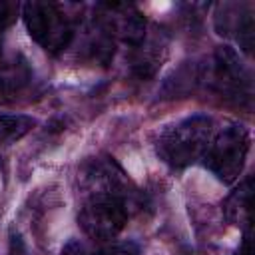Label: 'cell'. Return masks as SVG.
Listing matches in <instances>:
<instances>
[{
	"label": "cell",
	"instance_id": "cell-9",
	"mask_svg": "<svg viewBox=\"0 0 255 255\" xmlns=\"http://www.w3.org/2000/svg\"><path fill=\"white\" fill-rule=\"evenodd\" d=\"M251 177H247L223 203V211L229 223L237 227H245V231L251 229V197H253V185Z\"/></svg>",
	"mask_w": 255,
	"mask_h": 255
},
{
	"label": "cell",
	"instance_id": "cell-6",
	"mask_svg": "<svg viewBox=\"0 0 255 255\" xmlns=\"http://www.w3.org/2000/svg\"><path fill=\"white\" fill-rule=\"evenodd\" d=\"M100 14L96 20L110 32L112 38H120L126 44L139 46L145 36V18L143 14L131 6L122 2L112 4H98Z\"/></svg>",
	"mask_w": 255,
	"mask_h": 255
},
{
	"label": "cell",
	"instance_id": "cell-3",
	"mask_svg": "<svg viewBox=\"0 0 255 255\" xmlns=\"http://www.w3.org/2000/svg\"><path fill=\"white\" fill-rule=\"evenodd\" d=\"M22 18L28 28V34L50 54L66 50L76 32L66 8L56 2H24Z\"/></svg>",
	"mask_w": 255,
	"mask_h": 255
},
{
	"label": "cell",
	"instance_id": "cell-14",
	"mask_svg": "<svg viewBox=\"0 0 255 255\" xmlns=\"http://www.w3.org/2000/svg\"><path fill=\"white\" fill-rule=\"evenodd\" d=\"M8 255H28L26 245L22 241V237L18 233H10V247H8Z\"/></svg>",
	"mask_w": 255,
	"mask_h": 255
},
{
	"label": "cell",
	"instance_id": "cell-7",
	"mask_svg": "<svg viewBox=\"0 0 255 255\" xmlns=\"http://www.w3.org/2000/svg\"><path fill=\"white\" fill-rule=\"evenodd\" d=\"M32 84V68L22 56H0V104L16 102Z\"/></svg>",
	"mask_w": 255,
	"mask_h": 255
},
{
	"label": "cell",
	"instance_id": "cell-1",
	"mask_svg": "<svg viewBox=\"0 0 255 255\" xmlns=\"http://www.w3.org/2000/svg\"><path fill=\"white\" fill-rule=\"evenodd\" d=\"M82 207L78 223L90 239L110 241L126 227L133 189L122 167L110 157H98L80 173Z\"/></svg>",
	"mask_w": 255,
	"mask_h": 255
},
{
	"label": "cell",
	"instance_id": "cell-12",
	"mask_svg": "<svg viewBox=\"0 0 255 255\" xmlns=\"http://www.w3.org/2000/svg\"><path fill=\"white\" fill-rule=\"evenodd\" d=\"M16 10L18 6L12 4V2H6V0H0V46H2V36L4 32L8 30V26L14 22L16 18Z\"/></svg>",
	"mask_w": 255,
	"mask_h": 255
},
{
	"label": "cell",
	"instance_id": "cell-5",
	"mask_svg": "<svg viewBox=\"0 0 255 255\" xmlns=\"http://www.w3.org/2000/svg\"><path fill=\"white\" fill-rule=\"evenodd\" d=\"M209 86L227 102L245 106L251 102V76L237 52L229 46L215 50L211 70H207Z\"/></svg>",
	"mask_w": 255,
	"mask_h": 255
},
{
	"label": "cell",
	"instance_id": "cell-10",
	"mask_svg": "<svg viewBox=\"0 0 255 255\" xmlns=\"http://www.w3.org/2000/svg\"><path fill=\"white\" fill-rule=\"evenodd\" d=\"M36 120L24 114H0V143H14L22 139L32 128Z\"/></svg>",
	"mask_w": 255,
	"mask_h": 255
},
{
	"label": "cell",
	"instance_id": "cell-13",
	"mask_svg": "<svg viewBox=\"0 0 255 255\" xmlns=\"http://www.w3.org/2000/svg\"><path fill=\"white\" fill-rule=\"evenodd\" d=\"M92 255H139V251H137V247L133 243L126 241V243L108 245V247H104V249H100V251H96Z\"/></svg>",
	"mask_w": 255,
	"mask_h": 255
},
{
	"label": "cell",
	"instance_id": "cell-15",
	"mask_svg": "<svg viewBox=\"0 0 255 255\" xmlns=\"http://www.w3.org/2000/svg\"><path fill=\"white\" fill-rule=\"evenodd\" d=\"M60 255H86V251H84V247H82L80 243L72 241V243H68V245L62 249Z\"/></svg>",
	"mask_w": 255,
	"mask_h": 255
},
{
	"label": "cell",
	"instance_id": "cell-11",
	"mask_svg": "<svg viewBox=\"0 0 255 255\" xmlns=\"http://www.w3.org/2000/svg\"><path fill=\"white\" fill-rule=\"evenodd\" d=\"M163 52H165V48H163L161 42H159V44H157V40L147 42V44H145L143 48H139V50L135 52V56H133V72H135L139 78H149V76H153V72L157 70V66H159L161 58H163Z\"/></svg>",
	"mask_w": 255,
	"mask_h": 255
},
{
	"label": "cell",
	"instance_id": "cell-8",
	"mask_svg": "<svg viewBox=\"0 0 255 255\" xmlns=\"http://www.w3.org/2000/svg\"><path fill=\"white\" fill-rule=\"evenodd\" d=\"M221 12L217 14V22L223 20L219 26V34H231L241 44L245 52L251 50L253 44V18H251V4H223L219 6Z\"/></svg>",
	"mask_w": 255,
	"mask_h": 255
},
{
	"label": "cell",
	"instance_id": "cell-4",
	"mask_svg": "<svg viewBox=\"0 0 255 255\" xmlns=\"http://www.w3.org/2000/svg\"><path fill=\"white\" fill-rule=\"evenodd\" d=\"M249 145V129L241 124H229L227 128H221L217 133H213L201 159L219 181L233 183L243 171Z\"/></svg>",
	"mask_w": 255,
	"mask_h": 255
},
{
	"label": "cell",
	"instance_id": "cell-2",
	"mask_svg": "<svg viewBox=\"0 0 255 255\" xmlns=\"http://www.w3.org/2000/svg\"><path fill=\"white\" fill-rule=\"evenodd\" d=\"M213 120L209 116H189L165 128L157 137V155L173 169H183L199 161L213 137Z\"/></svg>",
	"mask_w": 255,
	"mask_h": 255
},
{
	"label": "cell",
	"instance_id": "cell-16",
	"mask_svg": "<svg viewBox=\"0 0 255 255\" xmlns=\"http://www.w3.org/2000/svg\"><path fill=\"white\" fill-rule=\"evenodd\" d=\"M233 255H251V239H249V231L245 233V241H243V245H241L239 251L233 253Z\"/></svg>",
	"mask_w": 255,
	"mask_h": 255
}]
</instances>
